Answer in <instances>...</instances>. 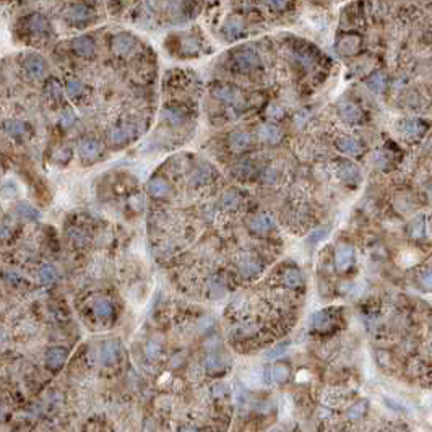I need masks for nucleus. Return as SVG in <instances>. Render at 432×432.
Listing matches in <instances>:
<instances>
[{
	"mask_svg": "<svg viewBox=\"0 0 432 432\" xmlns=\"http://www.w3.org/2000/svg\"><path fill=\"white\" fill-rule=\"evenodd\" d=\"M330 325H331V315H330V312H319V314H315L314 315V319H312V327L315 328V330H319V331H323V330H327V328H330Z\"/></svg>",
	"mask_w": 432,
	"mask_h": 432,
	"instance_id": "obj_25",
	"label": "nucleus"
},
{
	"mask_svg": "<svg viewBox=\"0 0 432 432\" xmlns=\"http://www.w3.org/2000/svg\"><path fill=\"white\" fill-rule=\"evenodd\" d=\"M251 145V137H249L245 132H234V134H231L229 137V146L232 151H244V149Z\"/></svg>",
	"mask_w": 432,
	"mask_h": 432,
	"instance_id": "obj_14",
	"label": "nucleus"
},
{
	"mask_svg": "<svg viewBox=\"0 0 432 432\" xmlns=\"http://www.w3.org/2000/svg\"><path fill=\"white\" fill-rule=\"evenodd\" d=\"M148 192L153 197H166L171 192V186L164 179H151L148 184Z\"/></svg>",
	"mask_w": 432,
	"mask_h": 432,
	"instance_id": "obj_18",
	"label": "nucleus"
},
{
	"mask_svg": "<svg viewBox=\"0 0 432 432\" xmlns=\"http://www.w3.org/2000/svg\"><path fill=\"white\" fill-rule=\"evenodd\" d=\"M135 46H137V43H135L134 36L126 35V33H124V35H117L112 41V51L117 55H122V57L134 52Z\"/></svg>",
	"mask_w": 432,
	"mask_h": 432,
	"instance_id": "obj_3",
	"label": "nucleus"
},
{
	"mask_svg": "<svg viewBox=\"0 0 432 432\" xmlns=\"http://www.w3.org/2000/svg\"><path fill=\"white\" fill-rule=\"evenodd\" d=\"M99 356H101V361L104 364H114L119 359L120 356V343L115 342V340H111V342H106L101 346V351H99Z\"/></svg>",
	"mask_w": 432,
	"mask_h": 432,
	"instance_id": "obj_6",
	"label": "nucleus"
},
{
	"mask_svg": "<svg viewBox=\"0 0 432 432\" xmlns=\"http://www.w3.org/2000/svg\"><path fill=\"white\" fill-rule=\"evenodd\" d=\"M327 228H319L317 231L314 232V234L309 237V244H315V242H320L322 239H325L327 237Z\"/></svg>",
	"mask_w": 432,
	"mask_h": 432,
	"instance_id": "obj_40",
	"label": "nucleus"
},
{
	"mask_svg": "<svg viewBox=\"0 0 432 432\" xmlns=\"http://www.w3.org/2000/svg\"><path fill=\"white\" fill-rule=\"evenodd\" d=\"M140 132H142V129L138 127V122H122L111 129L109 140L114 145H122L130 142L132 138L138 137Z\"/></svg>",
	"mask_w": 432,
	"mask_h": 432,
	"instance_id": "obj_1",
	"label": "nucleus"
},
{
	"mask_svg": "<svg viewBox=\"0 0 432 432\" xmlns=\"http://www.w3.org/2000/svg\"><path fill=\"white\" fill-rule=\"evenodd\" d=\"M65 359H67V350L65 348H51L46 353V364L51 369H60Z\"/></svg>",
	"mask_w": 432,
	"mask_h": 432,
	"instance_id": "obj_8",
	"label": "nucleus"
},
{
	"mask_svg": "<svg viewBox=\"0 0 432 432\" xmlns=\"http://www.w3.org/2000/svg\"><path fill=\"white\" fill-rule=\"evenodd\" d=\"M385 85H387V80H385V75L384 73H374L372 77L367 80V86L374 91V93H380V91L385 89Z\"/></svg>",
	"mask_w": 432,
	"mask_h": 432,
	"instance_id": "obj_28",
	"label": "nucleus"
},
{
	"mask_svg": "<svg viewBox=\"0 0 432 432\" xmlns=\"http://www.w3.org/2000/svg\"><path fill=\"white\" fill-rule=\"evenodd\" d=\"M73 122H75V112L72 109H67L60 117V126L62 127H70Z\"/></svg>",
	"mask_w": 432,
	"mask_h": 432,
	"instance_id": "obj_39",
	"label": "nucleus"
},
{
	"mask_svg": "<svg viewBox=\"0 0 432 432\" xmlns=\"http://www.w3.org/2000/svg\"><path fill=\"white\" fill-rule=\"evenodd\" d=\"M338 176L342 177L346 182H351V184H356L359 179H361V174L358 171V168L350 163V161H343L340 163V168H338Z\"/></svg>",
	"mask_w": 432,
	"mask_h": 432,
	"instance_id": "obj_11",
	"label": "nucleus"
},
{
	"mask_svg": "<svg viewBox=\"0 0 432 432\" xmlns=\"http://www.w3.org/2000/svg\"><path fill=\"white\" fill-rule=\"evenodd\" d=\"M23 67L29 77L39 78V77H43L44 72H46V62L43 60V57L33 54V55H28L26 59H24Z\"/></svg>",
	"mask_w": 432,
	"mask_h": 432,
	"instance_id": "obj_5",
	"label": "nucleus"
},
{
	"mask_svg": "<svg viewBox=\"0 0 432 432\" xmlns=\"http://www.w3.org/2000/svg\"><path fill=\"white\" fill-rule=\"evenodd\" d=\"M67 93L70 98H78L83 93V83L80 80H69L67 81Z\"/></svg>",
	"mask_w": 432,
	"mask_h": 432,
	"instance_id": "obj_34",
	"label": "nucleus"
},
{
	"mask_svg": "<svg viewBox=\"0 0 432 432\" xmlns=\"http://www.w3.org/2000/svg\"><path fill=\"white\" fill-rule=\"evenodd\" d=\"M340 115H342V119L350 122V124H356L361 120V109L356 104L353 103H345L342 107H340Z\"/></svg>",
	"mask_w": 432,
	"mask_h": 432,
	"instance_id": "obj_13",
	"label": "nucleus"
},
{
	"mask_svg": "<svg viewBox=\"0 0 432 432\" xmlns=\"http://www.w3.org/2000/svg\"><path fill=\"white\" fill-rule=\"evenodd\" d=\"M179 432H197V430L192 429V427H184V429H180Z\"/></svg>",
	"mask_w": 432,
	"mask_h": 432,
	"instance_id": "obj_44",
	"label": "nucleus"
},
{
	"mask_svg": "<svg viewBox=\"0 0 432 432\" xmlns=\"http://www.w3.org/2000/svg\"><path fill=\"white\" fill-rule=\"evenodd\" d=\"M234 62L240 70H252L260 64V57L252 49H242V51L236 52Z\"/></svg>",
	"mask_w": 432,
	"mask_h": 432,
	"instance_id": "obj_2",
	"label": "nucleus"
},
{
	"mask_svg": "<svg viewBox=\"0 0 432 432\" xmlns=\"http://www.w3.org/2000/svg\"><path fill=\"white\" fill-rule=\"evenodd\" d=\"M259 135H260L262 140H265V142L276 143L281 138V130H280V127L273 126V124H265V126H262L259 129Z\"/></svg>",
	"mask_w": 432,
	"mask_h": 432,
	"instance_id": "obj_15",
	"label": "nucleus"
},
{
	"mask_svg": "<svg viewBox=\"0 0 432 432\" xmlns=\"http://www.w3.org/2000/svg\"><path fill=\"white\" fill-rule=\"evenodd\" d=\"M69 18L73 21V23H81V21H86L89 18V8L86 5L83 4H75L69 8Z\"/></svg>",
	"mask_w": 432,
	"mask_h": 432,
	"instance_id": "obj_17",
	"label": "nucleus"
},
{
	"mask_svg": "<svg viewBox=\"0 0 432 432\" xmlns=\"http://www.w3.org/2000/svg\"><path fill=\"white\" fill-rule=\"evenodd\" d=\"M239 197L234 194V192H228L226 195L223 197V205H224V208H229V210H234V208H237L239 206Z\"/></svg>",
	"mask_w": 432,
	"mask_h": 432,
	"instance_id": "obj_35",
	"label": "nucleus"
},
{
	"mask_svg": "<svg viewBox=\"0 0 432 432\" xmlns=\"http://www.w3.org/2000/svg\"><path fill=\"white\" fill-rule=\"evenodd\" d=\"M240 31H242V23L239 18H229L224 24V35L228 36V39H236Z\"/></svg>",
	"mask_w": 432,
	"mask_h": 432,
	"instance_id": "obj_26",
	"label": "nucleus"
},
{
	"mask_svg": "<svg viewBox=\"0 0 432 432\" xmlns=\"http://www.w3.org/2000/svg\"><path fill=\"white\" fill-rule=\"evenodd\" d=\"M206 367H208L210 371H216V369H220V367H223V364L220 362V358L216 354H210L208 356V359H206Z\"/></svg>",
	"mask_w": 432,
	"mask_h": 432,
	"instance_id": "obj_41",
	"label": "nucleus"
},
{
	"mask_svg": "<svg viewBox=\"0 0 432 432\" xmlns=\"http://www.w3.org/2000/svg\"><path fill=\"white\" fill-rule=\"evenodd\" d=\"M271 376L273 379H275L278 384H281V382H285L288 377H289V369L286 364H276L275 367H273L271 371Z\"/></svg>",
	"mask_w": 432,
	"mask_h": 432,
	"instance_id": "obj_31",
	"label": "nucleus"
},
{
	"mask_svg": "<svg viewBox=\"0 0 432 432\" xmlns=\"http://www.w3.org/2000/svg\"><path fill=\"white\" fill-rule=\"evenodd\" d=\"M39 276L43 280V283H54V281L59 278V271L51 263H46L41 267L39 270Z\"/></svg>",
	"mask_w": 432,
	"mask_h": 432,
	"instance_id": "obj_27",
	"label": "nucleus"
},
{
	"mask_svg": "<svg viewBox=\"0 0 432 432\" xmlns=\"http://www.w3.org/2000/svg\"><path fill=\"white\" fill-rule=\"evenodd\" d=\"M273 218L270 214H265V213H260V214H255L254 218L251 220V223H249V228H251L254 232H268L271 228H273Z\"/></svg>",
	"mask_w": 432,
	"mask_h": 432,
	"instance_id": "obj_10",
	"label": "nucleus"
},
{
	"mask_svg": "<svg viewBox=\"0 0 432 432\" xmlns=\"http://www.w3.org/2000/svg\"><path fill=\"white\" fill-rule=\"evenodd\" d=\"M286 348H288V343H281V345H280V346H276V348H275V350H273V351H270V353H268L267 356H268L270 359H273V358H276V356L283 354V353L286 351Z\"/></svg>",
	"mask_w": 432,
	"mask_h": 432,
	"instance_id": "obj_42",
	"label": "nucleus"
},
{
	"mask_svg": "<svg viewBox=\"0 0 432 432\" xmlns=\"http://www.w3.org/2000/svg\"><path fill=\"white\" fill-rule=\"evenodd\" d=\"M283 281L288 288H299L302 285V276L297 270H288L283 276Z\"/></svg>",
	"mask_w": 432,
	"mask_h": 432,
	"instance_id": "obj_29",
	"label": "nucleus"
},
{
	"mask_svg": "<svg viewBox=\"0 0 432 432\" xmlns=\"http://www.w3.org/2000/svg\"><path fill=\"white\" fill-rule=\"evenodd\" d=\"M160 354H161V346L158 345V343L149 342V343L146 345V356H148L149 359H156Z\"/></svg>",
	"mask_w": 432,
	"mask_h": 432,
	"instance_id": "obj_38",
	"label": "nucleus"
},
{
	"mask_svg": "<svg viewBox=\"0 0 432 432\" xmlns=\"http://www.w3.org/2000/svg\"><path fill=\"white\" fill-rule=\"evenodd\" d=\"M16 214H18L20 218H23V220H31V221H38L39 216H41L35 206H31L26 202L18 203V206H16Z\"/></svg>",
	"mask_w": 432,
	"mask_h": 432,
	"instance_id": "obj_23",
	"label": "nucleus"
},
{
	"mask_svg": "<svg viewBox=\"0 0 432 432\" xmlns=\"http://www.w3.org/2000/svg\"><path fill=\"white\" fill-rule=\"evenodd\" d=\"M336 146H338L340 151H343V153H359L361 151V145H359L358 140L350 138V137L340 138L336 142Z\"/></svg>",
	"mask_w": 432,
	"mask_h": 432,
	"instance_id": "obj_24",
	"label": "nucleus"
},
{
	"mask_svg": "<svg viewBox=\"0 0 432 432\" xmlns=\"http://www.w3.org/2000/svg\"><path fill=\"white\" fill-rule=\"evenodd\" d=\"M2 127L8 135L15 137V138L23 137L24 132H26V126H24L21 120H7L2 124Z\"/></svg>",
	"mask_w": 432,
	"mask_h": 432,
	"instance_id": "obj_22",
	"label": "nucleus"
},
{
	"mask_svg": "<svg viewBox=\"0 0 432 432\" xmlns=\"http://www.w3.org/2000/svg\"><path fill=\"white\" fill-rule=\"evenodd\" d=\"M101 151V145L96 140H83L78 146V153L85 160H95V158Z\"/></svg>",
	"mask_w": 432,
	"mask_h": 432,
	"instance_id": "obj_12",
	"label": "nucleus"
},
{
	"mask_svg": "<svg viewBox=\"0 0 432 432\" xmlns=\"http://www.w3.org/2000/svg\"><path fill=\"white\" fill-rule=\"evenodd\" d=\"M214 176V171L211 169V166L208 164H203V166H198V168L194 169V172L190 174V184L194 186H203L206 182H210L211 177Z\"/></svg>",
	"mask_w": 432,
	"mask_h": 432,
	"instance_id": "obj_7",
	"label": "nucleus"
},
{
	"mask_svg": "<svg viewBox=\"0 0 432 432\" xmlns=\"http://www.w3.org/2000/svg\"><path fill=\"white\" fill-rule=\"evenodd\" d=\"M365 413V403H358V405H353L350 411H348V416H350L351 419H358L361 418L362 414Z\"/></svg>",
	"mask_w": 432,
	"mask_h": 432,
	"instance_id": "obj_37",
	"label": "nucleus"
},
{
	"mask_svg": "<svg viewBox=\"0 0 432 432\" xmlns=\"http://www.w3.org/2000/svg\"><path fill=\"white\" fill-rule=\"evenodd\" d=\"M353 257H354V251L351 245L348 244H340L335 251V265L340 271L346 270L350 265L353 263Z\"/></svg>",
	"mask_w": 432,
	"mask_h": 432,
	"instance_id": "obj_4",
	"label": "nucleus"
},
{
	"mask_svg": "<svg viewBox=\"0 0 432 432\" xmlns=\"http://www.w3.org/2000/svg\"><path fill=\"white\" fill-rule=\"evenodd\" d=\"M47 95H49V98L52 99V101H60L62 99V88H60V85L59 83H57L55 80H52V81H49V85H47Z\"/></svg>",
	"mask_w": 432,
	"mask_h": 432,
	"instance_id": "obj_33",
	"label": "nucleus"
},
{
	"mask_svg": "<svg viewBox=\"0 0 432 432\" xmlns=\"http://www.w3.org/2000/svg\"><path fill=\"white\" fill-rule=\"evenodd\" d=\"M402 132L410 138L419 137V135H422V132H424V124L419 122V120H414V119H408V120L403 122Z\"/></svg>",
	"mask_w": 432,
	"mask_h": 432,
	"instance_id": "obj_19",
	"label": "nucleus"
},
{
	"mask_svg": "<svg viewBox=\"0 0 432 432\" xmlns=\"http://www.w3.org/2000/svg\"><path fill=\"white\" fill-rule=\"evenodd\" d=\"M164 119L169 124H172V126H179V124L184 122L186 117H184V112H182L180 109H177V107H171V109L164 111Z\"/></svg>",
	"mask_w": 432,
	"mask_h": 432,
	"instance_id": "obj_30",
	"label": "nucleus"
},
{
	"mask_svg": "<svg viewBox=\"0 0 432 432\" xmlns=\"http://www.w3.org/2000/svg\"><path fill=\"white\" fill-rule=\"evenodd\" d=\"M239 270H240V273H242L244 276L252 278V276H255V275H259L260 270H262V267H260V263L257 262L255 259H251V257H247V259H242V260L239 262Z\"/></svg>",
	"mask_w": 432,
	"mask_h": 432,
	"instance_id": "obj_16",
	"label": "nucleus"
},
{
	"mask_svg": "<svg viewBox=\"0 0 432 432\" xmlns=\"http://www.w3.org/2000/svg\"><path fill=\"white\" fill-rule=\"evenodd\" d=\"M93 311L98 315L99 319H107L111 317L114 309H112V304L109 299H104V297H99L93 302Z\"/></svg>",
	"mask_w": 432,
	"mask_h": 432,
	"instance_id": "obj_20",
	"label": "nucleus"
},
{
	"mask_svg": "<svg viewBox=\"0 0 432 432\" xmlns=\"http://www.w3.org/2000/svg\"><path fill=\"white\" fill-rule=\"evenodd\" d=\"M28 29L36 33V35H41V33H46L49 29V21L43 15H33L28 18Z\"/></svg>",
	"mask_w": 432,
	"mask_h": 432,
	"instance_id": "obj_21",
	"label": "nucleus"
},
{
	"mask_svg": "<svg viewBox=\"0 0 432 432\" xmlns=\"http://www.w3.org/2000/svg\"><path fill=\"white\" fill-rule=\"evenodd\" d=\"M4 414H5V411H4V408H0V419L4 418Z\"/></svg>",
	"mask_w": 432,
	"mask_h": 432,
	"instance_id": "obj_45",
	"label": "nucleus"
},
{
	"mask_svg": "<svg viewBox=\"0 0 432 432\" xmlns=\"http://www.w3.org/2000/svg\"><path fill=\"white\" fill-rule=\"evenodd\" d=\"M70 236L75 239V242H78V244H83V242H85V234H83L81 231H75V229H73V231L70 232Z\"/></svg>",
	"mask_w": 432,
	"mask_h": 432,
	"instance_id": "obj_43",
	"label": "nucleus"
},
{
	"mask_svg": "<svg viewBox=\"0 0 432 432\" xmlns=\"http://www.w3.org/2000/svg\"><path fill=\"white\" fill-rule=\"evenodd\" d=\"M214 96L220 98L221 101H226V103H232L234 99L237 98V93L232 88H218L214 91Z\"/></svg>",
	"mask_w": 432,
	"mask_h": 432,
	"instance_id": "obj_32",
	"label": "nucleus"
},
{
	"mask_svg": "<svg viewBox=\"0 0 432 432\" xmlns=\"http://www.w3.org/2000/svg\"><path fill=\"white\" fill-rule=\"evenodd\" d=\"M73 51L83 57H91L96 51L95 41L89 36H80L73 41Z\"/></svg>",
	"mask_w": 432,
	"mask_h": 432,
	"instance_id": "obj_9",
	"label": "nucleus"
},
{
	"mask_svg": "<svg viewBox=\"0 0 432 432\" xmlns=\"http://www.w3.org/2000/svg\"><path fill=\"white\" fill-rule=\"evenodd\" d=\"M251 172H252V164L249 161H240L234 168V174L237 177H247Z\"/></svg>",
	"mask_w": 432,
	"mask_h": 432,
	"instance_id": "obj_36",
	"label": "nucleus"
}]
</instances>
